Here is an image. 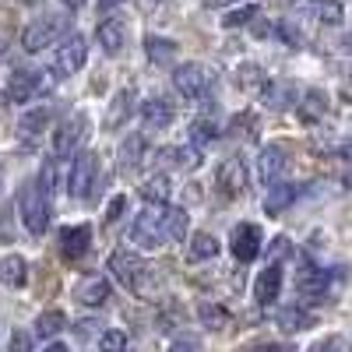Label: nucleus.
Listing matches in <instances>:
<instances>
[{
	"mask_svg": "<svg viewBox=\"0 0 352 352\" xmlns=\"http://www.w3.org/2000/svg\"><path fill=\"white\" fill-rule=\"evenodd\" d=\"M264 352H292V345H282V342H278V345H268Z\"/></svg>",
	"mask_w": 352,
	"mask_h": 352,
	"instance_id": "09e8293b",
	"label": "nucleus"
},
{
	"mask_svg": "<svg viewBox=\"0 0 352 352\" xmlns=\"http://www.w3.org/2000/svg\"><path fill=\"white\" fill-rule=\"evenodd\" d=\"M169 352H197V345H194L190 338H176V342L169 345Z\"/></svg>",
	"mask_w": 352,
	"mask_h": 352,
	"instance_id": "c03bdc74",
	"label": "nucleus"
},
{
	"mask_svg": "<svg viewBox=\"0 0 352 352\" xmlns=\"http://www.w3.org/2000/svg\"><path fill=\"white\" fill-rule=\"evenodd\" d=\"M275 36H278L285 46H292V50L303 46V32H300V28L292 25V21H275Z\"/></svg>",
	"mask_w": 352,
	"mask_h": 352,
	"instance_id": "4c0bfd02",
	"label": "nucleus"
},
{
	"mask_svg": "<svg viewBox=\"0 0 352 352\" xmlns=\"http://www.w3.org/2000/svg\"><path fill=\"white\" fill-rule=\"evenodd\" d=\"M11 208H8V204H0V243H8L11 236H14V226H11Z\"/></svg>",
	"mask_w": 352,
	"mask_h": 352,
	"instance_id": "ea45409f",
	"label": "nucleus"
},
{
	"mask_svg": "<svg viewBox=\"0 0 352 352\" xmlns=\"http://www.w3.org/2000/svg\"><path fill=\"white\" fill-rule=\"evenodd\" d=\"M338 159H345V162H352V144H342V148H338Z\"/></svg>",
	"mask_w": 352,
	"mask_h": 352,
	"instance_id": "49530a36",
	"label": "nucleus"
},
{
	"mask_svg": "<svg viewBox=\"0 0 352 352\" xmlns=\"http://www.w3.org/2000/svg\"><path fill=\"white\" fill-rule=\"evenodd\" d=\"M50 120H53V106H36V109H28L25 116H21V131L25 134H39V131H46L50 127Z\"/></svg>",
	"mask_w": 352,
	"mask_h": 352,
	"instance_id": "c85d7f7f",
	"label": "nucleus"
},
{
	"mask_svg": "<svg viewBox=\"0 0 352 352\" xmlns=\"http://www.w3.org/2000/svg\"><path fill=\"white\" fill-rule=\"evenodd\" d=\"M187 134H190V144H197V148H201V144H212L222 134V124L215 120L212 113H201V116H194V120H190Z\"/></svg>",
	"mask_w": 352,
	"mask_h": 352,
	"instance_id": "393cba45",
	"label": "nucleus"
},
{
	"mask_svg": "<svg viewBox=\"0 0 352 352\" xmlns=\"http://www.w3.org/2000/svg\"><path fill=\"white\" fill-rule=\"evenodd\" d=\"M278 292H282V264L272 261L254 282V303L257 307H275L278 303Z\"/></svg>",
	"mask_w": 352,
	"mask_h": 352,
	"instance_id": "412c9836",
	"label": "nucleus"
},
{
	"mask_svg": "<svg viewBox=\"0 0 352 352\" xmlns=\"http://www.w3.org/2000/svg\"><path fill=\"white\" fill-rule=\"evenodd\" d=\"M317 21H320V25H328V28L342 25V21H345L342 0H317Z\"/></svg>",
	"mask_w": 352,
	"mask_h": 352,
	"instance_id": "7c9ffc66",
	"label": "nucleus"
},
{
	"mask_svg": "<svg viewBox=\"0 0 352 352\" xmlns=\"http://www.w3.org/2000/svg\"><path fill=\"white\" fill-rule=\"evenodd\" d=\"M155 159H159L162 169H176V173L201 169V148L197 144H162Z\"/></svg>",
	"mask_w": 352,
	"mask_h": 352,
	"instance_id": "f8f14e48",
	"label": "nucleus"
},
{
	"mask_svg": "<svg viewBox=\"0 0 352 352\" xmlns=\"http://www.w3.org/2000/svg\"><path fill=\"white\" fill-rule=\"evenodd\" d=\"M240 4H247V0H204V8H240Z\"/></svg>",
	"mask_w": 352,
	"mask_h": 352,
	"instance_id": "a18cd8bd",
	"label": "nucleus"
},
{
	"mask_svg": "<svg viewBox=\"0 0 352 352\" xmlns=\"http://www.w3.org/2000/svg\"><path fill=\"white\" fill-rule=\"evenodd\" d=\"M169 204H144L131 222V243L141 250H159L162 243H169Z\"/></svg>",
	"mask_w": 352,
	"mask_h": 352,
	"instance_id": "f03ea898",
	"label": "nucleus"
},
{
	"mask_svg": "<svg viewBox=\"0 0 352 352\" xmlns=\"http://www.w3.org/2000/svg\"><path fill=\"white\" fill-rule=\"evenodd\" d=\"M109 296H113V285H109V278L106 275H85L81 282H78V289H74V300L81 303V307H106L109 303Z\"/></svg>",
	"mask_w": 352,
	"mask_h": 352,
	"instance_id": "f3484780",
	"label": "nucleus"
},
{
	"mask_svg": "<svg viewBox=\"0 0 352 352\" xmlns=\"http://www.w3.org/2000/svg\"><path fill=\"white\" fill-rule=\"evenodd\" d=\"M257 14H261V8H257V4H250V0H247L243 8H232V11H229V14L222 18V25H226V28H243V25H250V21H254Z\"/></svg>",
	"mask_w": 352,
	"mask_h": 352,
	"instance_id": "f704fd0d",
	"label": "nucleus"
},
{
	"mask_svg": "<svg viewBox=\"0 0 352 352\" xmlns=\"http://www.w3.org/2000/svg\"><path fill=\"white\" fill-rule=\"evenodd\" d=\"M247 184H250V176H247V166H243V159H226V162H219V169H215V190H219V197H226V201H240L243 194H247Z\"/></svg>",
	"mask_w": 352,
	"mask_h": 352,
	"instance_id": "9d476101",
	"label": "nucleus"
},
{
	"mask_svg": "<svg viewBox=\"0 0 352 352\" xmlns=\"http://www.w3.org/2000/svg\"><path fill=\"white\" fill-rule=\"evenodd\" d=\"M18 212H21V222L25 229L32 232V236H43L50 229V219H53V194L50 187L32 176V180H25L21 190H18Z\"/></svg>",
	"mask_w": 352,
	"mask_h": 352,
	"instance_id": "f257e3e1",
	"label": "nucleus"
},
{
	"mask_svg": "<svg viewBox=\"0 0 352 352\" xmlns=\"http://www.w3.org/2000/svg\"><path fill=\"white\" fill-rule=\"evenodd\" d=\"M314 324V317L303 310V307H285L282 314H278V328L282 331H303V328H310Z\"/></svg>",
	"mask_w": 352,
	"mask_h": 352,
	"instance_id": "c756f323",
	"label": "nucleus"
},
{
	"mask_svg": "<svg viewBox=\"0 0 352 352\" xmlns=\"http://www.w3.org/2000/svg\"><path fill=\"white\" fill-rule=\"evenodd\" d=\"M25 282H28V261L21 254L0 257V285L4 289H25Z\"/></svg>",
	"mask_w": 352,
	"mask_h": 352,
	"instance_id": "b1692460",
	"label": "nucleus"
},
{
	"mask_svg": "<svg viewBox=\"0 0 352 352\" xmlns=\"http://www.w3.org/2000/svg\"><path fill=\"white\" fill-rule=\"evenodd\" d=\"M116 4H124V0H99V8H106V11H109V8H116Z\"/></svg>",
	"mask_w": 352,
	"mask_h": 352,
	"instance_id": "8fccbe9b",
	"label": "nucleus"
},
{
	"mask_svg": "<svg viewBox=\"0 0 352 352\" xmlns=\"http://www.w3.org/2000/svg\"><path fill=\"white\" fill-rule=\"evenodd\" d=\"M144 53H148L152 64H173L176 60V43L166 36H148L144 39Z\"/></svg>",
	"mask_w": 352,
	"mask_h": 352,
	"instance_id": "cd10ccee",
	"label": "nucleus"
},
{
	"mask_svg": "<svg viewBox=\"0 0 352 352\" xmlns=\"http://www.w3.org/2000/svg\"><path fill=\"white\" fill-rule=\"evenodd\" d=\"M173 88L180 92L187 102H201V99H208L212 96V88H215V74L204 67V64H180L173 71Z\"/></svg>",
	"mask_w": 352,
	"mask_h": 352,
	"instance_id": "423d86ee",
	"label": "nucleus"
},
{
	"mask_svg": "<svg viewBox=\"0 0 352 352\" xmlns=\"http://www.w3.org/2000/svg\"><path fill=\"white\" fill-rule=\"evenodd\" d=\"M96 43H99V50H102V53L116 56V53H120V50L127 46V21H124V18H116V14L102 18V21H99V28H96Z\"/></svg>",
	"mask_w": 352,
	"mask_h": 352,
	"instance_id": "6ab92c4d",
	"label": "nucleus"
},
{
	"mask_svg": "<svg viewBox=\"0 0 352 352\" xmlns=\"http://www.w3.org/2000/svg\"><path fill=\"white\" fill-rule=\"evenodd\" d=\"M285 169H289V152L282 148V144H268V148L257 155V176L264 180V187L278 184L285 176Z\"/></svg>",
	"mask_w": 352,
	"mask_h": 352,
	"instance_id": "dca6fc26",
	"label": "nucleus"
},
{
	"mask_svg": "<svg viewBox=\"0 0 352 352\" xmlns=\"http://www.w3.org/2000/svg\"><path fill=\"white\" fill-rule=\"evenodd\" d=\"M32 345H36V331H25V328L11 331V352H32Z\"/></svg>",
	"mask_w": 352,
	"mask_h": 352,
	"instance_id": "58836bf2",
	"label": "nucleus"
},
{
	"mask_svg": "<svg viewBox=\"0 0 352 352\" xmlns=\"http://www.w3.org/2000/svg\"><path fill=\"white\" fill-rule=\"evenodd\" d=\"M138 116H141V124L148 127V131H166V127L176 120V109H173L169 99L152 96V99H144V102L138 106Z\"/></svg>",
	"mask_w": 352,
	"mask_h": 352,
	"instance_id": "aec40b11",
	"label": "nucleus"
},
{
	"mask_svg": "<svg viewBox=\"0 0 352 352\" xmlns=\"http://www.w3.org/2000/svg\"><path fill=\"white\" fill-rule=\"evenodd\" d=\"M109 272H113V278L120 282L124 289H131V292H138V296H144V285H148V268H144V261H141V254L138 250H127V247H116L113 254H109Z\"/></svg>",
	"mask_w": 352,
	"mask_h": 352,
	"instance_id": "39448f33",
	"label": "nucleus"
},
{
	"mask_svg": "<svg viewBox=\"0 0 352 352\" xmlns=\"http://www.w3.org/2000/svg\"><path fill=\"white\" fill-rule=\"evenodd\" d=\"M124 208H127V197H113L109 201V212H106V222H116Z\"/></svg>",
	"mask_w": 352,
	"mask_h": 352,
	"instance_id": "79ce46f5",
	"label": "nucleus"
},
{
	"mask_svg": "<svg viewBox=\"0 0 352 352\" xmlns=\"http://www.w3.org/2000/svg\"><path fill=\"white\" fill-rule=\"evenodd\" d=\"M296 197H300V187H296V184L278 180V184L268 187V194H264V212L275 219V215H282V212L289 208V204H296Z\"/></svg>",
	"mask_w": 352,
	"mask_h": 352,
	"instance_id": "5701e85b",
	"label": "nucleus"
},
{
	"mask_svg": "<svg viewBox=\"0 0 352 352\" xmlns=\"http://www.w3.org/2000/svg\"><path fill=\"white\" fill-rule=\"evenodd\" d=\"M85 60H88V39L81 32H71V36L60 39V46H56L53 71H56V78H71L85 67Z\"/></svg>",
	"mask_w": 352,
	"mask_h": 352,
	"instance_id": "9b49d317",
	"label": "nucleus"
},
{
	"mask_svg": "<svg viewBox=\"0 0 352 352\" xmlns=\"http://www.w3.org/2000/svg\"><path fill=\"white\" fill-rule=\"evenodd\" d=\"M43 352H67V345H64V342H50Z\"/></svg>",
	"mask_w": 352,
	"mask_h": 352,
	"instance_id": "de8ad7c7",
	"label": "nucleus"
},
{
	"mask_svg": "<svg viewBox=\"0 0 352 352\" xmlns=\"http://www.w3.org/2000/svg\"><path fill=\"white\" fill-rule=\"evenodd\" d=\"M141 197L148 201V204H166V197H169V180H166V176H152V180H144V184H141Z\"/></svg>",
	"mask_w": 352,
	"mask_h": 352,
	"instance_id": "473e14b6",
	"label": "nucleus"
},
{
	"mask_svg": "<svg viewBox=\"0 0 352 352\" xmlns=\"http://www.w3.org/2000/svg\"><path fill=\"white\" fill-rule=\"evenodd\" d=\"M166 226H169V240H184V236H187V229H190V215H187V208H173V204H169Z\"/></svg>",
	"mask_w": 352,
	"mask_h": 352,
	"instance_id": "72a5a7b5",
	"label": "nucleus"
},
{
	"mask_svg": "<svg viewBox=\"0 0 352 352\" xmlns=\"http://www.w3.org/2000/svg\"><path fill=\"white\" fill-rule=\"evenodd\" d=\"M148 155H152V152H148V138H144V134H127V138L120 141V152H116L124 173H138Z\"/></svg>",
	"mask_w": 352,
	"mask_h": 352,
	"instance_id": "4be33fe9",
	"label": "nucleus"
},
{
	"mask_svg": "<svg viewBox=\"0 0 352 352\" xmlns=\"http://www.w3.org/2000/svg\"><path fill=\"white\" fill-rule=\"evenodd\" d=\"M342 46H345V50H352V32H349V36L342 39Z\"/></svg>",
	"mask_w": 352,
	"mask_h": 352,
	"instance_id": "864d4df0",
	"label": "nucleus"
},
{
	"mask_svg": "<svg viewBox=\"0 0 352 352\" xmlns=\"http://www.w3.org/2000/svg\"><path fill=\"white\" fill-rule=\"evenodd\" d=\"M345 187H352V169H349V176H345Z\"/></svg>",
	"mask_w": 352,
	"mask_h": 352,
	"instance_id": "5fc2aeb1",
	"label": "nucleus"
},
{
	"mask_svg": "<svg viewBox=\"0 0 352 352\" xmlns=\"http://www.w3.org/2000/svg\"><path fill=\"white\" fill-rule=\"evenodd\" d=\"M64 328H67V317H64V310H43V314L36 317V324H32L36 338H46V342H53V338L60 335Z\"/></svg>",
	"mask_w": 352,
	"mask_h": 352,
	"instance_id": "bb28decb",
	"label": "nucleus"
},
{
	"mask_svg": "<svg viewBox=\"0 0 352 352\" xmlns=\"http://www.w3.org/2000/svg\"><path fill=\"white\" fill-rule=\"evenodd\" d=\"M99 176H102V173H99L96 155L88 152V148H81V152L74 155L71 169H67V194H71L74 201H92V197L102 190Z\"/></svg>",
	"mask_w": 352,
	"mask_h": 352,
	"instance_id": "7ed1b4c3",
	"label": "nucleus"
},
{
	"mask_svg": "<svg viewBox=\"0 0 352 352\" xmlns=\"http://www.w3.org/2000/svg\"><path fill=\"white\" fill-rule=\"evenodd\" d=\"M197 317H201L204 328H215V331L229 324V314H226V307H219V303H201V307H197Z\"/></svg>",
	"mask_w": 352,
	"mask_h": 352,
	"instance_id": "2f4dec72",
	"label": "nucleus"
},
{
	"mask_svg": "<svg viewBox=\"0 0 352 352\" xmlns=\"http://www.w3.org/2000/svg\"><path fill=\"white\" fill-rule=\"evenodd\" d=\"M0 60H4V50H0Z\"/></svg>",
	"mask_w": 352,
	"mask_h": 352,
	"instance_id": "4d7b16f0",
	"label": "nucleus"
},
{
	"mask_svg": "<svg viewBox=\"0 0 352 352\" xmlns=\"http://www.w3.org/2000/svg\"><path fill=\"white\" fill-rule=\"evenodd\" d=\"M88 247H92V226H64L60 229V257L64 261H81L88 254Z\"/></svg>",
	"mask_w": 352,
	"mask_h": 352,
	"instance_id": "a211bd4d",
	"label": "nucleus"
},
{
	"mask_svg": "<svg viewBox=\"0 0 352 352\" xmlns=\"http://www.w3.org/2000/svg\"><path fill=\"white\" fill-rule=\"evenodd\" d=\"M56 81V71L43 74V71H14L11 81H8V99L11 102H32V99H43Z\"/></svg>",
	"mask_w": 352,
	"mask_h": 352,
	"instance_id": "1a4fd4ad",
	"label": "nucleus"
},
{
	"mask_svg": "<svg viewBox=\"0 0 352 352\" xmlns=\"http://www.w3.org/2000/svg\"><path fill=\"white\" fill-rule=\"evenodd\" d=\"M219 250H222V243H219L215 232H194L190 243H187L190 261H215V257H219Z\"/></svg>",
	"mask_w": 352,
	"mask_h": 352,
	"instance_id": "a878e982",
	"label": "nucleus"
},
{
	"mask_svg": "<svg viewBox=\"0 0 352 352\" xmlns=\"http://www.w3.org/2000/svg\"><path fill=\"white\" fill-rule=\"evenodd\" d=\"M85 138H88V113L85 109H74L67 120L56 127L53 134V155L56 159H71L85 148Z\"/></svg>",
	"mask_w": 352,
	"mask_h": 352,
	"instance_id": "6e6552de",
	"label": "nucleus"
},
{
	"mask_svg": "<svg viewBox=\"0 0 352 352\" xmlns=\"http://www.w3.org/2000/svg\"><path fill=\"white\" fill-rule=\"evenodd\" d=\"M141 8H155V4H162V0H138Z\"/></svg>",
	"mask_w": 352,
	"mask_h": 352,
	"instance_id": "603ef678",
	"label": "nucleus"
},
{
	"mask_svg": "<svg viewBox=\"0 0 352 352\" xmlns=\"http://www.w3.org/2000/svg\"><path fill=\"white\" fill-rule=\"evenodd\" d=\"M60 4H64L67 11H74V8H81V0H60Z\"/></svg>",
	"mask_w": 352,
	"mask_h": 352,
	"instance_id": "3c124183",
	"label": "nucleus"
},
{
	"mask_svg": "<svg viewBox=\"0 0 352 352\" xmlns=\"http://www.w3.org/2000/svg\"><path fill=\"white\" fill-rule=\"evenodd\" d=\"M328 96L320 92V88H307V92H300V99H296V120L300 124H307V127H314V124H320L328 116Z\"/></svg>",
	"mask_w": 352,
	"mask_h": 352,
	"instance_id": "2eb2a0df",
	"label": "nucleus"
},
{
	"mask_svg": "<svg viewBox=\"0 0 352 352\" xmlns=\"http://www.w3.org/2000/svg\"><path fill=\"white\" fill-rule=\"evenodd\" d=\"M134 109H138V88L127 85V88H120V92L113 96V102H109V109H106V116H102V127H106V131H120L131 116H134Z\"/></svg>",
	"mask_w": 352,
	"mask_h": 352,
	"instance_id": "4468645a",
	"label": "nucleus"
},
{
	"mask_svg": "<svg viewBox=\"0 0 352 352\" xmlns=\"http://www.w3.org/2000/svg\"><path fill=\"white\" fill-rule=\"evenodd\" d=\"M60 36H67V18L64 14H39L21 28V50L25 53H43Z\"/></svg>",
	"mask_w": 352,
	"mask_h": 352,
	"instance_id": "20e7f679",
	"label": "nucleus"
},
{
	"mask_svg": "<svg viewBox=\"0 0 352 352\" xmlns=\"http://www.w3.org/2000/svg\"><path fill=\"white\" fill-rule=\"evenodd\" d=\"M296 292L303 303H324L328 292H331V272L320 268L317 261L310 257H300L296 264Z\"/></svg>",
	"mask_w": 352,
	"mask_h": 352,
	"instance_id": "0eeeda50",
	"label": "nucleus"
},
{
	"mask_svg": "<svg viewBox=\"0 0 352 352\" xmlns=\"http://www.w3.org/2000/svg\"><path fill=\"white\" fill-rule=\"evenodd\" d=\"M14 4H32V0H14Z\"/></svg>",
	"mask_w": 352,
	"mask_h": 352,
	"instance_id": "6e6d98bb",
	"label": "nucleus"
},
{
	"mask_svg": "<svg viewBox=\"0 0 352 352\" xmlns=\"http://www.w3.org/2000/svg\"><path fill=\"white\" fill-rule=\"evenodd\" d=\"M99 352H127V331L106 328V331L99 335Z\"/></svg>",
	"mask_w": 352,
	"mask_h": 352,
	"instance_id": "c9c22d12",
	"label": "nucleus"
},
{
	"mask_svg": "<svg viewBox=\"0 0 352 352\" xmlns=\"http://www.w3.org/2000/svg\"><path fill=\"white\" fill-rule=\"evenodd\" d=\"M229 250H232V257H236L240 264H250V261L261 254V229H257L254 222L232 226V232H229Z\"/></svg>",
	"mask_w": 352,
	"mask_h": 352,
	"instance_id": "ddd939ff",
	"label": "nucleus"
},
{
	"mask_svg": "<svg viewBox=\"0 0 352 352\" xmlns=\"http://www.w3.org/2000/svg\"><path fill=\"white\" fill-rule=\"evenodd\" d=\"M236 78H240V81H243V85H257V81H261V71H257V67H254V64H243V67H240V74H236Z\"/></svg>",
	"mask_w": 352,
	"mask_h": 352,
	"instance_id": "37998d69",
	"label": "nucleus"
},
{
	"mask_svg": "<svg viewBox=\"0 0 352 352\" xmlns=\"http://www.w3.org/2000/svg\"><path fill=\"white\" fill-rule=\"evenodd\" d=\"M307 352H342V335H328V338H320V342H314Z\"/></svg>",
	"mask_w": 352,
	"mask_h": 352,
	"instance_id": "a19ab883",
	"label": "nucleus"
},
{
	"mask_svg": "<svg viewBox=\"0 0 352 352\" xmlns=\"http://www.w3.org/2000/svg\"><path fill=\"white\" fill-rule=\"evenodd\" d=\"M257 131V120H254V113H236L232 116V124H229V134H236V138H254Z\"/></svg>",
	"mask_w": 352,
	"mask_h": 352,
	"instance_id": "e433bc0d",
	"label": "nucleus"
}]
</instances>
